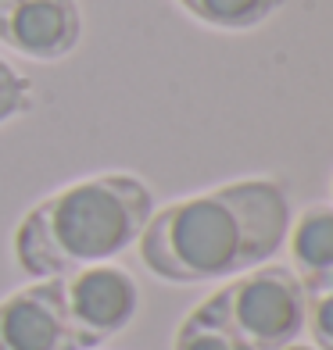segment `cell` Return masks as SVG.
Instances as JSON below:
<instances>
[{
	"mask_svg": "<svg viewBox=\"0 0 333 350\" xmlns=\"http://www.w3.org/2000/svg\"><path fill=\"white\" fill-rule=\"evenodd\" d=\"M291 218L287 183L276 175H247L154 208L136 250L162 282H226L273 261L287 243Z\"/></svg>",
	"mask_w": 333,
	"mask_h": 350,
	"instance_id": "6da1fadb",
	"label": "cell"
},
{
	"mask_svg": "<svg viewBox=\"0 0 333 350\" xmlns=\"http://www.w3.org/2000/svg\"><path fill=\"white\" fill-rule=\"evenodd\" d=\"M154 215V189L133 172H101L47 193L11 236L14 265L29 279H54L115 261L136 247Z\"/></svg>",
	"mask_w": 333,
	"mask_h": 350,
	"instance_id": "7a4b0ae2",
	"label": "cell"
},
{
	"mask_svg": "<svg viewBox=\"0 0 333 350\" xmlns=\"http://www.w3.org/2000/svg\"><path fill=\"white\" fill-rule=\"evenodd\" d=\"M201 308L215 314L244 350H283L305 336V290L291 265L265 261L219 286Z\"/></svg>",
	"mask_w": 333,
	"mask_h": 350,
	"instance_id": "3957f363",
	"label": "cell"
},
{
	"mask_svg": "<svg viewBox=\"0 0 333 350\" xmlns=\"http://www.w3.org/2000/svg\"><path fill=\"white\" fill-rule=\"evenodd\" d=\"M54 279L61 290L69 325L83 350H97L101 343H108L111 336H119V332L133 325L140 311V286L115 261L86 265Z\"/></svg>",
	"mask_w": 333,
	"mask_h": 350,
	"instance_id": "277c9868",
	"label": "cell"
},
{
	"mask_svg": "<svg viewBox=\"0 0 333 350\" xmlns=\"http://www.w3.org/2000/svg\"><path fill=\"white\" fill-rule=\"evenodd\" d=\"M0 350H83L69 325L58 279H33L0 297Z\"/></svg>",
	"mask_w": 333,
	"mask_h": 350,
	"instance_id": "5b68a950",
	"label": "cell"
},
{
	"mask_svg": "<svg viewBox=\"0 0 333 350\" xmlns=\"http://www.w3.org/2000/svg\"><path fill=\"white\" fill-rule=\"evenodd\" d=\"M83 40L75 0H11L0 11V43L33 61H65Z\"/></svg>",
	"mask_w": 333,
	"mask_h": 350,
	"instance_id": "8992f818",
	"label": "cell"
},
{
	"mask_svg": "<svg viewBox=\"0 0 333 350\" xmlns=\"http://www.w3.org/2000/svg\"><path fill=\"white\" fill-rule=\"evenodd\" d=\"M291 268L305 293L333 286V204H308L291 218L287 243Z\"/></svg>",
	"mask_w": 333,
	"mask_h": 350,
	"instance_id": "52a82bcc",
	"label": "cell"
},
{
	"mask_svg": "<svg viewBox=\"0 0 333 350\" xmlns=\"http://www.w3.org/2000/svg\"><path fill=\"white\" fill-rule=\"evenodd\" d=\"M194 22L219 33H251L283 8V0H176Z\"/></svg>",
	"mask_w": 333,
	"mask_h": 350,
	"instance_id": "ba28073f",
	"label": "cell"
},
{
	"mask_svg": "<svg viewBox=\"0 0 333 350\" xmlns=\"http://www.w3.org/2000/svg\"><path fill=\"white\" fill-rule=\"evenodd\" d=\"M172 350H244V347L215 314H208L197 304L180 322L176 336H172Z\"/></svg>",
	"mask_w": 333,
	"mask_h": 350,
	"instance_id": "9c48e42d",
	"label": "cell"
},
{
	"mask_svg": "<svg viewBox=\"0 0 333 350\" xmlns=\"http://www.w3.org/2000/svg\"><path fill=\"white\" fill-rule=\"evenodd\" d=\"M33 107H36V90L29 83V75L0 57V125L29 115Z\"/></svg>",
	"mask_w": 333,
	"mask_h": 350,
	"instance_id": "30bf717a",
	"label": "cell"
},
{
	"mask_svg": "<svg viewBox=\"0 0 333 350\" xmlns=\"http://www.w3.org/2000/svg\"><path fill=\"white\" fill-rule=\"evenodd\" d=\"M305 332L315 350H333V286L305 293Z\"/></svg>",
	"mask_w": 333,
	"mask_h": 350,
	"instance_id": "8fae6325",
	"label": "cell"
},
{
	"mask_svg": "<svg viewBox=\"0 0 333 350\" xmlns=\"http://www.w3.org/2000/svg\"><path fill=\"white\" fill-rule=\"evenodd\" d=\"M283 350H315L312 343H291V347H283Z\"/></svg>",
	"mask_w": 333,
	"mask_h": 350,
	"instance_id": "7c38bea8",
	"label": "cell"
},
{
	"mask_svg": "<svg viewBox=\"0 0 333 350\" xmlns=\"http://www.w3.org/2000/svg\"><path fill=\"white\" fill-rule=\"evenodd\" d=\"M8 4H11V0H0V11H4V8H8Z\"/></svg>",
	"mask_w": 333,
	"mask_h": 350,
	"instance_id": "4fadbf2b",
	"label": "cell"
},
{
	"mask_svg": "<svg viewBox=\"0 0 333 350\" xmlns=\"http://www.w3.org/2000/svg\"><path fill=\"white\" fill-rule=\"evenodd\" d=\"M330 193H333V183H330Z\"/></svg>",
	"mask_w": 333,
	"mask_h": 350,
	"instance_id": "5bb4252c",
	"label": "cell"
}]
</instances>
